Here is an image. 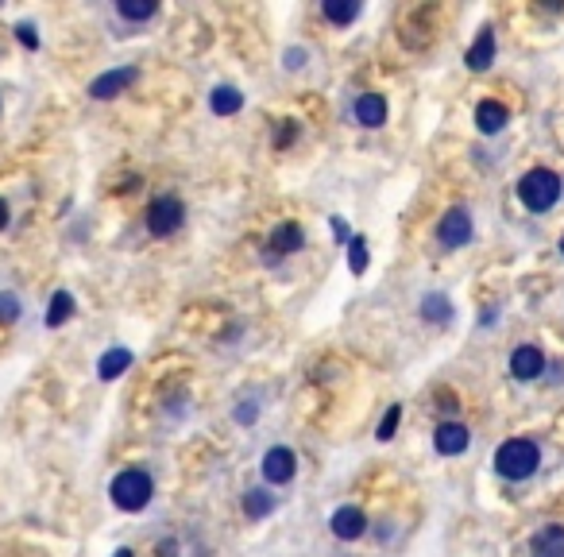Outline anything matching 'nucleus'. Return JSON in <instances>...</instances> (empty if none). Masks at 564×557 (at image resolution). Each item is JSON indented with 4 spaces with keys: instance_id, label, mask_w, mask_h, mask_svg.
Instances as JSON below:
<instances>
[{
    "instance_id": "nucleus-1",
    "label": "nucleus",
    "mask_w": 564,
    "mask_h": 557,
    "mask_svg": "<svg viewBox=\"0 0 564 557\" xmlns=\"http://www.w3.org/2000/svg\"><path fill=\"white\" fill-rule=\"evenodd\" d=\"M537 464H542V449L530 437H510L495 453V472L507 476V480H530L537 472Z\"/></svg>"
},
{
    "instance_id": "nucleus-2",
    "label": "nucleus",
    "mask_w": 564,
    "mask_h": 557,
    "mask_svg": "<svg viewBox=\"0 0 564 557\" xmlns=\"http://www.w3.org/2000/svg\"><path fill=\"white\" fill-rule=\"evenodd\" d=\"M518 197H522V205L530 209V213H545V209H553L560 202V179H557L553 170L537 167L530 174H522Z\"/></svg>"
},
{
    "instance_id": "nucleus-3",
    "label": "nucleus",
    "mask_w": 564,
    "mask_h": 557,
    "mask_svg": "<svg viewBox=\"0 0 564 557\" xmlns=\"http://www.w3.org/2000/svg\"><path fill=\"white\" fill-rule=\"evenodd\" d=\"M112 503L120 511H144L151 503V495H155V484H151V476L144 469H128L112 480Z\"/></svg>"
},
{
    "instance_id": "nucleus-4",
    "label": "nucleus",
    "mask_w": 564,
    "mask_h": 557,
    "mask_svg": "<svg viewBox=\"0 0 564 557\" xmlns=\"http://www.w3.org/2000/svg\"><path fill=\"white\" fill-rule=\"evenodd\" d=\"M186 220V209L178 197H155V202L147 205V232L151 237H170V232H178Z\"/></svg>"
},
{
    "instance_id": "nucleus-5",
    "label": "nucleus",
    "mask_w": 564,
    "mask_h": 557,
    "mask_svg": "<svg viewBox=\"0 0 564 557\" xmlns=\"http://www.w3.org/2000/svg\"><path fill=\"white\" fill-rule=\"evenodd\" d=\"M437 240L444 248H464V244L472 240V217H468V209H449V213L441 217Z\"/></svg>"
},
{
    "instance_id": "nucleus-6",
    "label": "nucleus",
    "mask_w": 564,
    "mask_h": 557,
    "mask_svg": "<svg viewBox=\"0 0 564 557\" xmlns=\"http://www.w3.org/2000/svg\"><path fill=\"white\" fill-rule=\"evenodd\" d=\"M294 472H298V457L286 445H275L263 453V480L267 484H290Z\"/></svg>"
},
{
    "instance_id": "nucleus-7",
    "label": "nucleus",
    "mask_w": 564,
    "mask_h": 557,
    "mask_svg": "<svg viewBox=\"0 0 564 557\" xmlns=\"http://www.w3.org/2000/svg\"><path fill=\"white\" fill-rule=\"evenodd\" d=\"M328 530H333L340 542H356V538H363V530H368V515H363L360 507H336L333 519H328Z\"/></svg>"
},
{
    "instance_id": "nucleus-8",
    "label": "nucleus",
    "mask_w": 564,
    "mask_h": 557,
    "mask_svg": "<svg viewBox=\"0 0 564 557\" xmlns=\"http://www.w3.org/2000/svg\"><path fill=\"white\" fill-rule=\"evenodd\" d=\"M136 78H139V70H136V66L109 70V74H101V78L89 86V97H97V101H109V97H116V93H124V89L132 86Z\"/></svg>"
},
{
    "instance_id": "nucleus-9",
    "label": "nucleus",
    "mask_w": 564,
    "mask_h": 557,
    "mask_svg": "<svg viewBox=\"0 0 564 557\" xmlns=\"http://www.w3.org/2000/svg\"><path fill=\"white\" fill-rule=\"evenodd\" d=\"M468 441H472V434H468V426H460V422H441L437 434H433V445H437L441 457H460L468 449Z\"/></svg>"
},
{
    "instance_id": "nucleus-10",
    "label": "nucleus",
    "mask_w": 564,
    "mask_h": 557,
    "mask_svg": "<svg viewBox=\"0 0 564 557\" xmlns=\"http://www.w3.org/2000/svg\"><path fill=\"white\" fill-rule=\"evenodd\" d=\"M545 371V356H542V348L537 345H522V348H514V356H510V376L514 379H537Z\"/></svg>"
},
{
    "instance_id": "nucleus-11",
    "label": "nucleus",
    "mask_w": 564,
    "mask_h": 557,
    "mask_svg": "<svg viewBox=\"0 0 564 557\" xmlns=\"http://www.w3.org/2000/svg\"><path fill=\"white\" fill-rule=\"evenodd\" d=\"M530 553L534 557H564V527L560 522H549L530 538Z\"/></svg>"
},
{
    "instance_id": "nucleus-12",
    "label": "nucleus",
    "mask_w": 564,
    "mask_h": 557,
    "mask_svg": "<svg viewBox=\"0 0 564 557\" xmlns=\"http://www.w3.org/2000/svg\"><path fill=\"white\" fill-rule=\"evenodd\" d=\"M356 121L363 128H383L386 124V101H383V93H360L356 97Z\"/></svg>"
},
{
    "instance_id": "nucleus-13",
    "label": "nucleus",
    "mask_w": 564,
    "mask_h": 557,
    "mask_svg": "<svg viewBox=\"0 0 564 557\" xmlns=\"http://www.w3.org/2000/svg\"><path fill=\"white\" fill-rule=\"evenodd\" d=\"M510 121V112H507V104H499V101H479V109H476V128L484 136H495L502 132Z\"/></svg>"
},
{
    "instance_id": "nucleus-14",
    "label": "nucleus",
    "mask_w": 564,
    "mask_h": 557,
    "mask_svg": "<svg viewBox=\"0 0 564 557\" xmlns=\"http://www.w3.org/2000/svg\"><path fill=\"white\" fill-rule=\"evenodd\" d=\"M491 62H495V31L484 28V31H479V39L472 43V51H468V66H472L476 74H484Z\"/></svg>"
},
{
    "instance_id": "nucleus-15",
    "label": "nucleus",
    "mask_w": 564,
    "mask_h": 557,
    "mask_svg": "<svg viewBox=\"0 0 564 557\" xmlns=\"http://www.w3.org/2000/svg\"><path fill=\"white\" fill-rule=\"evenodd\" d=\"M305 248V237H302V229L294 225V220H286V225H278L271 232V252L275 255H290V252H298Z\"/></svg>"
},
{
    "instance_id": "nucleus-16",
    "label": "nucleus",
    "mask_w": 564,
    "mask_h": 557,
    "mask_svg": "<svg viewBox=\"0 0 564 557\" xmlns=\"http://www.w3.org/2000/svg\"><path fill=\"white\" fill-rule=\"evenodd\" d=\"M209 109H213L217 116H236L244 109V93L232 89V86H217L213 93H209Z\"/></svg>"
},
{
    "instance_id": "nucleus-17",
    "label": "nucleus",
    "mask_w": 564,
    "mask_h": 557,
    "mask_svg": "<svg viewBox=\"0 0 564 557\" xmlns=\"http://www.w3.org/2000/svg\"><path fill=\"white\" fill-rule=\"evenodd\" d=\"M128 368H132V353H128V348H109V353L101 356V364H97L101 379H120Z\"/></svg>"
},
{
    "instance_id": "nucleus-18",
    "label": "nucleus",
    "mask_w": 564,
    "mask_h": 557,
    "mask_svg": "<svg viewBox=\"0 0 564 557\" xmlns=\"http://www.w3.org/2000/svg\"><path fill=\"white\" fill-rule=\"evenodd\" d=\"M275 511V495L263 492V487H252V492H244V515L248 519H267Z\"/></svg>"
},
{
    "instance_id": "nucleus-19",
    "label": "nucleus",
    "mask_w": 564,
    "mask_h": 557,
    "mask_svg": "<svg viewBox=\"0 0 564 557\" xmlns=\"http://www.w3.org/2000/svg\"><path fill=\"white\" fill-rule=\"evenodd\" d=\"M70 318H74V298H70L66 290H58V295L51 298V310H46V325L58 329V325H66Z\"/></svg>"
},
{
    "instance_id": "nucleus-20",
    "label": "nucleus",
    "mask_w": 564,
    "mask_h": 557,
    "mask_svg": "<svg viewBox=\"0 0 564 557\" xmlns=\"http://www.w3.org/2000/svg\"><path fill=\"white\" fill-rule=\"evenodd\" d=\"M325 20H333V23H352L360 16V0H325Z\"/></svg>"
},
{
    "instance_id": "nucleus-21",
    "label": "nucleus",
    "mask_w": 564,
    "mask_h": 557,
    "mask_svg": "<svg viewBox=\"0 0 564 557\" xmlns=\"http://www.w3.org/2000/svg\"><path fill=\"white\" fill-rule=\"evenodd\" d=\"M116 12L124 20H151L159 12V4L155 0H116Z\"/></svg>"
},
{
    "instance_id": "nucleus-22",
    "label": "nucleus",
    "mask_w": 564,
    "mask_h": 557,
    "mask_svg": "<svg viewBox=\"0 0 564 557\" xmlns=\"http://www.w3.org/2000/svg\"><path fill=\"white\" fill-rule=\"evenodd\" d=\"M421 313H426V321L444 325L452 318V306H449V298H444V295H429L426 302H421Z\"/></svg>"
},
{
    "instance_id": "nucleus-23",
    "label": "nucleus",
    "mask_w": 564,
    "mask_h": 557,
    "mask_svg": "<svg viewBox=\"0 0 564 557\" xmlns=\"http://www.w3.org/2000/svg\"><path fill=\"white\" fill-rule=\"evenodd\" d=\"M368 260H371V255H368V240H363V237H352V240H348V267H352V275H363V271H368Z\"/></svg>"
},
{
    "instance_id": "nucleus-24",
    "label": "nucleus",
    "mask_w": 564,
    "mask_h": 557,
    "mask_svg": "<svg viewBox=\"0 0 564 557\" xmlns=\"http://www.w3.org/2000/svg\"><path fill=\"white\" fill-rule=\"evenodd\" d=\"M398 422H402V406H391V411L383 414V422H379V441H391L394 437V429H398Z\"/></svg>"
},
{
    "instance_id": "nucleus-25",
    "label": "nucleus",
    "mask_w": 564,
    "mask_h": 557,
    "mask_svg": "<svg viewBox=\"0 0 564 557\" xmlns=\"http://www.w3.org/2000/svg\"><path fill=\"white\" fill-rule=\"evenodd\" d=\"M20 318V298L16 295H0V325H12Z\"/></svg>"
},
{
    "instance_id": "nucleus-26",
    "label": "nucleus",
    "mask_w": 564,
    "mask_h": 557,
    "mask_svg": "<svg viewBox=\"0 0 564 557\" xmlns=\"http://www.w3.org/2000/svg\"><path fill=\"white\" fill-rule=\"evenodd\" d=\"M294 136H298V124H294V121H282L278 136H275V147H290V144H294Z\"/></svg>"
},
{
    "instance_id": "nucleus-27",
    "label": "nucleus",
    "mask_w": 564,
    "mask_h": 557,
    "mask_svg": "<svg viewBox=\"0 0 564 557\" xmlns=\"http://www.w3.org/2000/svg\"><path fill=\"white\" fill-rule=\"evenodd\" d=\"M16 39L28 46V51H35V46H39V35H35L31 23H20V28H16Z\"/></svg>"
},
{
    "instance_id": "nucleus-28",
    "label": "nucleus",
    "mask_w": 564,
    "mask_h": 557,
    "mask_svg": "<svg viewBox=\"0 0 564 557\" xmlns=\"http://www.w3.org/2000/svg\"><path fill=\"white\" fill-rule=\"evenodd\" d=\"M333 237H336V240H352V229H348L344 217H333Z\"/></svg>"
},
{
    "instance_id": "nucleus-29",
    "label": "nucleus",
    "mask_w": 564,
    "mask_h": 557,
    "mask_svg": "<svg viewBox=\"0 0 564 557\" xmlns=\"http://www.w3.org/2000/svg\"><path fill=\"white\" fill-rule=\"evenodd\" d=\"M236 422H255V406H236Z\"/></svg>"
},
{
    "instance_id": "nucleus-30",
    "label": "nucleus",
    "mask_w": 564,
    "mask_h": 557,
    "mask_svg": "<svg viewBox=\"0 0 564 557\" xmlns=\"http://www.w3.org/2000/svg\"><path fill=\"white\" fill-rule=\"evenodd\" d=\"M286 66L298 70V66H302V51H290V54H286Z\"/></svg>"
},
{
    "instance_id": "nucleus-31",
    "label": "nucleus",
    "mask_w": 564,
    "mask_h": 557,
    "mask_svg": "<svg viewBox=\"0 0 564 557\" xmlns=\"http://www.w3.org/2000/svg\"><path fill=\"white\" fill-rule=\"evenodd\" d=\"M0 229H8V205L0 202Z\"/></svg>"
},
{
    "instance_id": "nucleus-32",
    "label": "nucleus",
    "mask_w": 564,
    "mask_h": 557,
    "mask_svg": "<svg viewBox=\"0 0 564 557\" xmlns=\"http://www.w3.org/2000/svg\"><path fill=\"white\" fill-rule=\"evenodd\" d=\"M112 557H132V550H116Z\"/></svg>"
},
{
    "instance_id": "nucleus-33",
    "label": "nucleus",
    "mask_w": 564,
    "mask_h": 557,
    "mask_svg": "<svg viewBox=\"0 0 564 557\" xmlns=\"http://www.w3.org/2000/svg\"><path fill=\"white\" fill-rule=\"evenodd\" d=\"M560 255H564V240H560Z\"/></svg>"
}]
</instances>
